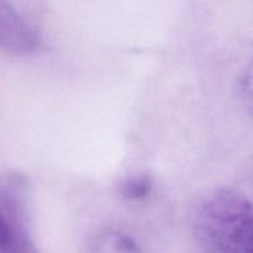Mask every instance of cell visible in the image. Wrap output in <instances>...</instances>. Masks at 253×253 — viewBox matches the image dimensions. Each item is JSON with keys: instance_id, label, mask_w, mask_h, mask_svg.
<instances>
[{"instance_id": "obj_4", "label": "cell", "mask_w": 253, "mask_h": 253, "mask_svg": "<svg viewBox=\"0 0 253 253\" xmlns=\"http://www.w3.org/2000/svg\"><path fill=\"white\" fill-rule=\"evenodd\" d=\"M88 253H142L131 237L119 232H106L96 237Z\"/></svg>"}, {"instance_id": "obj_2", "label": "cell", "mask_w": 253, "mask_h": 253, "mask_svg": "<svg viewBox=\"0 0 253 253\" xmlns=\"http://www.w3.org/2000/svg\"><path fill=\"white\" fill-rule=\"evenodd\" d=\"M0 253H37L26 230L24 187L16 177L0 184Z\"/></svg>"}, {"instance_id": "obj_3", "label": "cell", "mask_w": 253, "mask_h": 253, "mask_svg": "<svg viewBox=\"0 0 253 253\" xmlns=\"http://www.w3.org/2000/svg\"><path fill=\"white\" fill-rule=\"evenodd\" d=\"M41 37L20 16L9 0H0V49L16 56L36 53Z\"/></svg>"}, {"instance_id": "obj_1", "label": "cell", "mask_w": 253, "mask_h": 253, "mask_svg": "<svg viewBox=\"0 0 253 253\" xmlns=\"http://www.w3.org/2000/svg\"><path fill=\"white\" fill-rule=\"evenodd\" d=\"M194 230L205 253H253V205L236 190H214L198 207Z\"/></svg>"}, {"instance_id": "obj_6", "label": "cell", "mask_w": 253, "mask_h": 253, "mask_svg": "<svg viewBox=\"0 0 253 253\" xmlns=\"http://www.w3.org/2000/svg\"><path fill=\"white\" fill-rule=\"evenodd\" d=\"M240 88H241V96L245 106L253 118V61L242 76Z\"/></svg>"}, {"instance_id": "obj_5", "label": "cell", "mask_w": 253, "mask_h": 253, "mask_svg": "<svg viewBox=\"0 0 253 253\" xmlns=\"http://www.w3.org/2000/svg\"><path fill=\"white\" fill-rule=\"evenodd\" d=\"M152 178L147 174L128 178L120 185V194L126 200H145L152 192Z\"/></svg>"}]
</instances>
